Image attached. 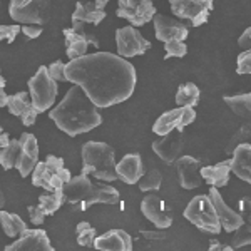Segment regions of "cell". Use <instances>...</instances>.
<instances>
[{"mask_svg":"<svg viewBox=\"0 0 251 251\" xmlns=\"http://www.w3.org/2000/svg\"><path fill=\"white\" fill-rule=\"evenodd\" d=\"M49 117L60 131L71 137L92 131L102 123L97 106L77 84L69 89L64 99L49 112Z\"/></svg>","mask_w":251,"mask_h":251,"instance_id":"obj_2","label":"cell"},{"mask_svg":"<svg viewBox=\"0 0 251 251\" xmlns=\"http://www.w3.org/2000/svg\"><path fill=\"white\" fill-rule=\"evenodd\" d=\"M29 216H30V221L32 225L35 226H40L44 223V220H46V211L42 209V206L37 204V206H29Z\"/></svg>","mask_w":251,"mask_h":251,"instance_id":"obj_40","label":"cell"},{"mask_svg":"<svg viewBox=\"0 0 251 251\" xmlns=\"http://www.w3.org/2000/svg\"><path fill=\"white\" fill-rule=\"evenodd\" d=\"M183 148H184V134L181 129H173V131L164 134L161 139L152 143V151L166 164L176 163L177 157H181V154H183Z\"/></svg>","mask_w":251,"mask_h":251,"instance_id":"obj_14","label":"cell"},{"mask_svg":"<svg viewBox=\"0 0 251 251\" xmlns=\"http://www.w3.org/2000/svg\"><path fill=\"white\" fill-rule=\"evenodd\" d=\"M72 29H64V37H66V52L69 59H77L80 55L87 54V47L94 46L99 47V39L92 34H87L84 30V22L80 20H72Z\"/></svg>","mask_w":251,"mask_h":251,"instance_id":"obj_11","label":"cell"},{"mask_svg":"<svg viewBox=\"0 0 251 251\" xmlns=\"http://www.w3.org/2000/svg\"><path fill=\"white\" fill-rule=\"evenodd\" d=\"M196 119V111L191 106H177L176 109L164 112L157 117V121L152 126V132L157 136L168 134L173 129H183L188 124L194 123Z\"/></svg>","mask_w":251,"mask_h":251,"instance_id":"obj_13","label":"cell"},{"mask_svg":"<svg viewBox=\"0 0 251 251\" xmlns=\"http://www.w3.org/2000/svg\"><path fill=\"white\" fill-rule=\"evenodd\" d=\"M225 102L245 124H251V92L238 96H225Z\"/></svg>","mask_w":251,"mask_h":251,"instance_id":"obj_29","label":"cell"},{"mask_svg":"<svg viewBox=\"0 0 251 251\" xmlns=\"http://www.w3.org/2000/svg\"><path fill=\"white\" fill-rule=\"evenodd\" d=\"M201 91L198 89L196 84L193 82H186L183 86H179L176 92V104L177 106H191L194 107L200 102Z\"/></svg>","mask_w":251,"mask_h":251,"instance_id":"obj_31","label":"cell"},{"mask_svg":"<svg viewBox=\"0 0 251 251\" xmlns=\"http://www.w3.org/2000/svg\"><path fill=\"white\" fill-rule=\"evenodd\" d=\"M176 169L179 184L184 189H194L203 184L201 177V161L193 156H181L176 159Z\"/></svg>","mask_w":251,"mask_h":251,"instance_id":"obj_18","label":"cell"},{"mask_svg":"<svg viewBox=\"0 0 251 251\" xmlns=\"http://www.w3.org/2000/svg\"><path fill=\"white\" fill-rule=\"evenodd\" d=\"M20 143V152H19V161L15 169H19L20 176L27 177L34 171L35 164L39 163V144L34 134L24 132L19 139Z\"/></svg>","mask_w":251,"mask_h":251,"instance_id":"obj_15","label":"cell"},{"mask_svg":"<svg viewBox=\"0 0 251 251\" xmlns=\"http://www.w3.org/2000/svg\"><path fill=\"white\" fill-rule=\"evenodd\" d=\"M47 71H49V75L54 80H57V82L66 80V62H62V60L52 62L50 66L47 67Z\"/></svg>","mask_w":251,"mask_h":251,"instance_id":"obj_38","label":"cell"},{"mask_svg":"<svg viewBox=\"0 0 251 251\" xmlns=\"http://www.w3.org/2000/svg\"><path fill=\"white\" fill-rule=\"evenodd\" d=\"M109 2H111V0H94L97 9H102V10H104V7H106Z\"/></svg>","mask_w":251,"mask_h":251,"instance_id":"obj_46","label":"cell"},{"mask_svg":"<svg viewBox=\"0 0 251 251\" xmlns=\"http://www.w3.org/2000/svg\"><path fill=\"white\" fill-rule=\"evenodd\" d=\"M82 152V174H92L97 179L102 181H116V154L114 149L106 143L99 141H89L80 149Z\"/></svg>","mask_w":251,"mask_h":251,"instance_id":"obj_4","label":"cell"},{"mask_svg":"<svg viewBox=\"0 0 251 251\" xmlns=\"http://www.w3.org/2000/svg\"><path fill=\"white\" fill-rule=\"evenodd\" d=\"M7 251H15V250H44V251H54V246L49 241V236L44 229H29L19 236V240H15L12 245L5 246Z\"/></svg>","mask_w":251,"mask_h":251,"instance_id":"obj_21","label":"cell"},{"mask_svg":"<svg viewBox=\"0 0 251 251\" xmlns=\"http://www.w3.org/2000/svg\"><path fill=\"white\" fill-rule=\"evenodd\" d=\"M71 177L64 159L54 154H49L46 161H39L32 171V183L44 191H62L64 184Z\"/></svg>","mask_w":251,"mask_h":251,"instance_id":"obj_5","label":"cell"},{"mask_svg":"<svg viewBox=\"0 0 251 251\" xmlns=\"http://www.w3.org/2000/svg\"><path fill=\"white\" fill-rule=\"evenodd\" d=\"M208 194H209V198H211V203L214 206V211L218 214V220L221 223V228L228 233H233L234 229L240 228L243 223L241 213H236L234 209H231L225 203V200H223V196L220 194V191H218V188L211 186Z\"/></svg>","mask_w":251,"mask_h":251,"instance_id":"obj_19","label":"cell"},{"mask_svg":"<svg viewBox=\"0 0 251 251\" xmlns=\"http://www.w3.org/2000/svg\"><path fill=\"white\" fill-rule=\"evenodd\" d=\"M0 225H2L7 236H10V238H19L20 234L27 229V225L24 223V220L19 214L7 213V211H2V209H0Z\"/></svg>","mask_w":251,"mask_h":251,"instance_id":"obj_30","label":"cell"},{"mask_svg":"<svg viewBox=\"0 0 251 251\" xmlns=\"http://www.w3.org/2000/svg\"><path fill=\"white\" fill-rule=\"evenodd\" d=\"M164 49H166L164 59L184 57L186 52H188V46H186L184 40H169V42H164Z\"/></svg>","mask_w":251,"mask_h":251,"instance_id":"obj_36","label":"cell"},{"mask_svg":"<svg viewBox=\"0 0 251 251\" xmlns=\"http://www.w3.org/2000/svg\"><path fill=\"white\" fill-rule=\"evenodd\" d=\"M238 66H236V72L241 75L251 74V49H246L243 50L240 55H238Z\"/></svg>","mask_w":251,"mask_h":251,"instance_id":"obj_37","label":"cell"},{"mask_svg":"<svg viewBox=\"0 0 251 251\" xmlns=\"http://www.w3.org/2000/svg\"><path fill=\"white\" fill-rule=\"evenodd\" d=\"M141 234L146 240H164L166 234L164 233H152V231H141Z\"/></svg>","mask_w":251,"mask_h":251,"instance_id":"obj_43","label":"cell"},{"mask_svg":"<svg viewBox=\"0 0 251 251\" xmlns=\"http://www.w3.org/2000/svg\"><path fill=\"white\" fill-rule=\"evenodd\" d=\"M7 96L5 94V91L3 89H0V107H3V106H7Z\"/></svg>","mask_w":251,"mask_h":251,"instance_id":"obj_45","label":"cell"},{"mask_svg":"<svg viewBox=\"0 0 251 251\" xmlns=\"http://www.w3.org/2000/svg\"><path fill=\"white\" fill-rule=\"evenodd\" d=\"M154 30H156V39L161 42H169V40H186L189 35L188 27L183 22H177L173 17L168 15H154Z\"/></svg>","mask_w":251,"mask_h":251,"instance_id":"obj_20","label":"cell"},{"mask_svg":"<svg viewBox=\"0 0 251 251\" xmlns=\"http://www.w3.org/2000/svg\"><path fill=\"white\" fill-rule=\"evenodd\" d=\"M116 15L129 20L132 27H141L151 22L156 15V7L151 0H117Z\"/></svg>","mask_w":251,"mask_h":251,"instance_id":"obj_10","label":"cell"},{"mask_svg":"<svg viewBox=\"0 0 251 251\" xmlns=\"http://www.w3.org/2000/svg\"><path fill=\"white\" fill-rule=\"evenodd\" d=\"M174 15L189 20L193 27H200L208 22L214 2L213 0H169Z\"/></svg>","mask_w":251,"mask_h":251,"instance_id":"obj_9","label":"cell"},{"mask_svg":"<svg viewBox=\"0 0 251 251\" xmlns=\"http://www.w3.org/2000/svg\"><path fill=\"white\" fill-rule=\"evenodd\" d=\"M50 0H10L9 14L15 22L44 25L50 17Z\"/></svg>","mask_w":251,"mask_h":251,"instance_id":"obj_8","label":"cell"},{"mask_svg":"<svg viewBox=\"0 0 251 251\" xmlns=\"http://www.w3.org/2000/svg\"><path fill=\"white\" fill-rule=\"evenodd\" d=\"M246 143L251 144V124H245V123H243L241 127L238 129V131L231 136V139L228 141V144H226L225 151L228 152V154H231L236 146L246 144Z\"/></svg>","mask_w":251,"mask_h":251,"instance_id":"obj_34","label":"cell"},{"mask_svg":"<svg viewBox=\"0 0 251 251\" xmlns=\"http://www.w3.org/2000/svg\"><path fill=\"white\" fill-rule=\"evenodd\" d=\"M64 203H69L79 209L87 211L91 206L97 203L102 204H117L121 200L119 191L107 184H96L89 179L87 174L74 176L64 184L62 188Z\"/></svg>","mask_w":251,"mask_h":251,"instance_id":"obj_3","label":"cell"},{"mask_svg":"<svg viewBox=\"0 0 251 251\" xmlns=\"http://www.w3.org/2000/svg\"><path fill=\"white\" fill-rule=\"evenodd\" d=\"M2 132H3V129H2V126H0V134H2Z\"/></svg>","mask_w":251,"mask_h":251,"instance_id":"obj_49","label":"cell"},{"mask_svg":"<svg viewBox=\"0 0 251 251\" xmlns=\"http://www.w3.org/2000/svg\"><path fill=\"white\" fill-rule=\"evenodd\" d=\"M66 80L80 86L97 107H111L127 100L136 89V69L124 57L96 52L66 64Z\"/></svg>","mask_w":251,"mask_h":251,"instance_id":"obj_1","label":"cell"},{"mask_svg":"<svg viewBox=\"0 0 251 251\" xmlns=\"http://www.w3.org/2000/svg\"><path fill=\"white\" fill-rule=\"evenodd\" d=\"M141 211L159 229L169 228L173 223L171 214L166 209V203L157 194H148V196H144L143 203H141Z\"/></svg>","mask_w":251,"mask_h":251,"instance_id":"obj_16","label":"cell"},{"mask_svg":"<svg viewBox=\"0 0 251 251\" xmlns=\"http://www.w3.org/2000/svg\"><path fill=\"white\" fill-rule=\"evenodd\" d=\"M5 79H3V75H2V71H0V89H3L5 87Z\"/></svg>","mask_w":251,"mask_h":251,"instance_id":"obj_47","label":"cell"},{"mask_svg":"<svg viewBox=\"0 0 251 251\" xmlns=\"http://www.w3.org/2000/svg\"><path fill=\"white\" fill-rule=\"evenodd\" d=\"M94 248L100 251H131L132 238L124 229H111L96 238Z\"/></svg>","mask_w":251,"mask_h":251,"instance_id":"obj_22","label":"cell"},{"mask_svg":"<svg viewBox=\"0 0 251 251\" xmlns=\"http://www.w3.org/2000/svg\"><path fill=\"white\" fill-rule=\"evenodd\" d=\"M3 201H5L3 200V193L0 191V209H2V206H3Z\"/></svg>","mask_w":251,"mask_h":251,"instance_id":"obj_48","label":"cell"},{"mask_svg":"<svg viewBox=\"0 0 251 251\" xmlns=\"http://www.w3.org/2000/svg\"><path fill=\"white\" fill-rule=\"evenodd\" d=\"M20 152V143L19 139H10L7 132L0 134V166L3 169H12L17 166Z\"/></svg>","mask_w":251,"mask_h":251,"instance_id":"obj_27","label":"cell"},{"mask_svg":"<svg viewBox=\"0 0 251 251\" xmlns=\"http://www.w3.org/2000/svg\"><path fill=\"white\" fill-rule=\"evenodd\" d=\"M75 229H77V243L80 246H86V248L94 246V241L97 238V231H96V228H92L91 226V223L80 221Z\"/></svg>","mask_w":251,"mask_h":251,"instance_id":"obj_35","label":"cell"},{"mask_svg":"<svg viewBox=\"0 0 251 251\" xmlns=\"http://www.w3.org/2000/svg\"><path fill=\"white\" fill-rule=\"evenodd\" d=\"M231 154V173L251 184V144L236 146Z\"/></svg>","mask_w":251,"mask_h":251,"instance_id":"obj_24","label":"cell"},{"mask_svg":"<svg viewBox=\"0 0 251 251\" xmlns=\"http://www.w3.org/2000/svg\"><path fill=\"white\" fill-rule=\"evenodd\" d=\"M238 46H240L241 49H251V27H248L245 32L241 34V37L238 39Z\"/></svg>","mask_w":251,"mask_h":251,"instance_id":"obj_42","label":"cell"},{"mask_svg":"<svg viewBox=\"0 0 251 251\" xmlns=\"http://www.w3.org/2000/svg\"><path fill=\"white\" fill-rule=\"evenodd\" d=\"M209 250L211 251H214V250H221V251H231V250H234L233 246H226V245H220L216 240L214 241H211V245H209Z\"/></svg>","mask_w":251,"mask_h":251,"instance_id":"obj_44","label":"cell"},{"mask_svg":"<svg viewBox=\"0 0 251 251\" xmlns=\"http://www.w3.org/2000/svg\"><path fill=\"white\" fill-rule=\"evenodd\" d=\"M7 109L12 116H17L24 126H34L39 116V111L32 102L30 94H27L25 91L7 97Z\"/></svg>","mask_w":251,"mask_h":251,"instance_id":"obj_17","label":"cell"},{"mask_svg":"<svg viewBox=\"0 0 251 251\" xmlns=\"http://www.w3.org/2000/svg\"><path fill=\"white\" fill-rule=\"evenodd\" d=\"M39 204L42 206V209L46 211L47 216H52V214L57 213V209L64 204L62 191H46L44 194H40Z\"/></svg>","mask_w":251,"mask_h":251,"instance_id":"obj_32","label":"cell"},{"mask_svg":"<svg viewBox=\"0 0 251 251\" xmlns=\"http://www.w3.org/2000/svg\"><path fill=\"white\" fill-rule=\"evenodd\" d=\"M116 44L117 52L124 59L134 57V55H143L151 47V42L148 39H144L143 34L132 25L116 30Z\"/></svg>","mask_w":251,"mask_h":251,"instance_id":"obj_12","label":"cell"},{"mask_svg":"<svg viewBox=\"0 0 251 251\" xmlns=\"http://www.w3.org/2000/svg\"><path fill=\"white\" fill-rule=\"evenodd\" d=\"M22 27L19 24H12V25H0V40H7V42H14L15 37L19 35V32Z\"/></svg>","mask_w":251,"mask_h":251,"instance_id":"obj_39","label":"cell"},{"mask_svg":"<svg viewBox=\"0 0 251 251\" xmlns=\"http://www.w3.org/2000/svg\"><path fill=\"white\" fill-rule=\"evenodd\" d=\"M57 92V80L49 75L46 66H40L34 77L29 80V94L35 109L39 112H46L47 109H50L55 102Z\"/></svg>","mask_w":251,"mask_h":251,"instance_id":"obj_7","label":"cell"},{"mask_svg":"<svg viewBox=\"0 0 251 251\" xmlns=\"http://www.w3.org/2000/svg\"><path fill=\"white\" fill-rule=\"evenodd\" d=\"M104 19H106V12L102 9H97L96 3L91 2H79L75 5L74 14H72V20H80L84 24H94V25H99Z\"/></svg>","mask_w":251,"mask_h":251,"instance_id":"obj_28","label":"cell"},{"mask_svg":"<svg viewBox=\"0 0 251 251\" xmlns=\"http://www.w3.org/2000/svg\"><path fill=\"white\" fill-rule=\"evenodd\" d=\"M183 214L186 220L193 223L201 231L214 234V236H218L221 233V223L218 220V214L214 211V206L211 203L209 194L194 196L188 203V206H186Z\"/></svg>","mask_w":251,"mask_h":251,"instance_id":"obj_6","label":"cell"},{"mask_svg":"<svg viewBox=\"0 0 251 251\" xmlns=\"http://www.w3.org/2000/svg\"><path fill=\"white\" fill-rule=\"evenodd\" d=\"M141 191H157L161 189V184H163V174H161L159 169L152 168L149 171H144V174L141 176V179L137 181Z\"/></svg>","mask_w":251,"mask_h":251,"instance_id":"obj_33","label":"cell"},{"mask_svg":"<svg viewBox=\"0 0 251 251\" xmlns=\"http://www.w3.org/2000/svg\"><path fill=\"white\" fill-rule=\"evenodd\" d=\"M24 32L27 39H37L42 34V25H34V24H24V27L20 29Z\"/></svg>","mask_w":251,"mask_h":251,"instance_id":"obj_41","label":"cell"},{"mask_svg":"<svg viewBox=\"0 0 251 251\" xmlns=\"http://www.w3.org/2000/svg\"><path fill=\"white\" fill-rule=\"evenodd\" d=\"M117 177L123 179L126 184H136L144 174V164L143 159L137 152L126 154L119 163L116 164Z\"/></svg>","mask_w":251,"mask_h":251,"instance_id":"obj_23","label":"cell"},{"mask_svg":"<svg viewBox=\"0 0 251 251\" xmlns=\"http://www.w3.org/2000/svg\"><path fill=\"white\" fill-rule=\"evenodd\" d=\"M229 174H231V159L221 161L214 166H204L201 168V177L204 183L214 188H225L229 183Z\"/></svg>","mask_w":251,"mask_h":251,"instance_id":"obj_26","label":"cell"},{"mask_svg":"<svg viewBox=\"0 0 251 251\" xmlns=\"http://www.w3.org/2000/svg\"><path fill=\"white\" fill-rule=\"evenodd\" d=\"M240 213L243 216V223L238 229H234V236L231 241L233 248H243L251 245V200L243 198L240 201Z\"/></svg>","mask_w":251,"mask_h":251,"instance_id":"obj_25","label":"cell"}]
</instances>
